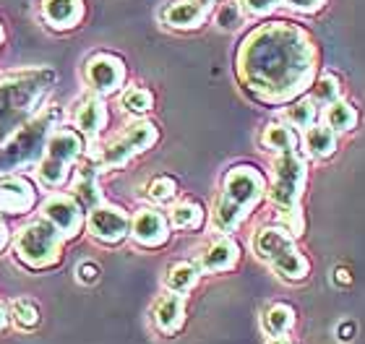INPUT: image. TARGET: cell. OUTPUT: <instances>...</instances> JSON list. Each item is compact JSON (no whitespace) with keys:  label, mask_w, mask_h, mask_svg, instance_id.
Segmentation results:
<instances>
[{"label":"cell","mask_w":365,"mask_h":344,"mask_svg":"<svg viewBox=\"0 0 365 344\" xmlns=\"http://www.w3.org/2000/svg\"><path fill=\"white\" fill-rule=\"evenodd\" d=\"M316 45L311 34L289 21L264 24L243 39L235 71L240 84L267 105L303 97L316 81Z\"/></svg>","instance_id":"6da1fadb"},{"label":"cell","mask_w":365,"mask_h":344,"mask_svg":"<svg viewBox=\"0 0 365 344\" xmlns=\"http://www.w3.org/2000/svg\"><path fill=\"white\" fill-rule=\"evenodd\" d=\"M55 81L58 73L47 66L11 71L0 76V144L42 110Z\"/></svg>","instance_id":"7a4b0ae2"},{"label":"cell","mask_w":365,"mask_h":344,"mask_svg":"<svg viewBox=\"0 0 365 344\" xmlns=\"http://www.w3.org/2000/svg\"><path fill=\"white\" fill-rule=\"evenodd\" d=\"M269 185L267 177L251 165H237L230 167L227 175L222 177V193L214 201L212 224L217 232L230 235L248 219L253 209L259 207L261 199L267 196Z\"/></svg>","instance_id":"3957f363"},{"label":"cell","mask_w":365,"mask_h":344,"mask_svg":"<svg viewBox=\"0 0 365 344\" xmlns=\"http://www.w3.org/2000/svg\"><path fill=\"white\" fill-rule=\"evenodd\" d=\"M61 120V110L50 105L42 108L31 120H26L21 128H16L11 136L0 144V177L14 175L19 170H26L29 165H37L47 149V141L53 136Z\"/></svg>","instance_id":"277c9868"},{"label":"cell","mask_w":365,"mask_h":344,"mask_svg":"<svg viewBox=\"0 0 365 344\" xmlns=\"http://www.w3.org/2000/svg\"><path fill=\"white\" fill-rule=\"evenodd\" d=\"M308 177V165L297 154V149L277 154L272 165V188L269 199L282 212V219L292 235H303V217H300V196Z\"/></svg>","instance_id":"5b68a950"},{"label":"cell","mask_w":365,"mask_h":344,"mask_svg":"<svg viewBox=\"0 0 365 344\" xmlns=\"http://www.w3.org/2000/svg\"><path fill=\"white\" fill-rule=\"evenodd\" d=\"M63 243L66 240L53 224L47 219H37V222L24 224L19 229L14 240V256L21 266L31 269V271H45V269L61 264Z\"/></svg>","instance_id":"8992f818"},{"label":"cell","mask_w":365,"mask_h":344,"mask_svg":"<svg viewBox=\"0 0 365 344\" xmlns=\"http://www.w3.org/2000/svg\"><path fill=\"white\" fill-rule=\"evenodd\" d=\"M84 149V136L76 128H63V125L55 128L50 141H47L42 160L37 162L39 183L47 185V188H61V185L68 183L71 170L81 160Z\"/></svg>","instance_id":"52a82bcc"},{"label":"cell","mask_w":365,"mask_h":344,"mask_svg":"<svg viewBox=\"0 0 365 344\" xmlns=\"http://www.w3.org/2000/svg\"><path fill=\"white\" fill-rule=\"evenodd\" d=\"M160 138V130L152 120H133L130 125L118 133V136L105 144V149L99 152L97 162L102 170H120L123 165H128L133 157L149 152Z\"/></svg>","instance_id":"ba28073f"},{"label":"cell","mask_w":365,"mask_h":344,"mask_svg":"<svg viewBox=\"0 0 365 344\" xmlns=\"http://www.w3.org/2000/svg\"><path fill=\"white\" fill-rule=\"evenodd\" d=\"M84 81L91 94L110 97L125 84V63L113 53L91 55L84 66Z\"/></svg>","instance_id":"9c48e42d"},{"label":"cell","mask_w":365,"mask_h":344,"mask_svg":"<svg viewBox=\"0 0 365 344\" xmlns=\"http://www.w3.org/2000/svg\"><path fill=\"white\" fill-rule=\"evenodd\" d=\"M86 232L102 245H118L130 237V217L120 207L99 204L86 214Z\"/></svg>","instance_id":"30bf717a"},{"label":"cell","mask_w":365,"mask_h":344,"mask_svg":"<svg viewBox=\"0 0 365 344\" xmlns=\"http://www.w3.org/2000/svg\"><path fill=\"white\" fill-rule=\"evenodd\" d=\"M42 219L53 224L61 232L63 240H73V237L84 229V209L71 193H53L42 201Z\"/></svg>","instance_id":"8fae6325"},{"label":"cell","mask_w":365,"mask_h":344,"mask_svg":"<svg viewBox=\"0 0 365 344\" xmlns=\"http://www.w3.org/2000/svg\"><path fill=\"white\" fill-rule=\"evenodd\" d=\"M37 204V191L26 177L6 175L0 177V214L24 217Z\"/></svg>","instance_id":"7c38bea8"},{"label":"cell","mask_w":365,"mask_h":344,"mask_svg":"<svg viewBox=\"0 0 365 344\" xmlns=\"http://www.w3.org/2000/svg\"><path fill=\"white\" fill-rule=\"evenodd\" d=\"M130 237L141 248H162L170 240L168 217L157 209H138L130 219Z\"/></svg>","instance_id":"4fadbf2b"},{"label":"cell","mask_w":365,"mask_h":344,"mask_svg":"<svg viewBox=\"0 0 365 344\" xmlns=\"http://www.w3.org/2000/svg\"><path fill=\"white\" fill-rule=\"evenodd\" d=\"M237 261H240V248H237V243L230 235H220V237H214L212 243L198 253L196 264L206 274H222V271L235 269Z\"/></svg>","instance_id":"5bb4252c"},{"label":"cell","mask_w":365,"mask_h":344,"mask_svg":"<svg viewBox=\"0 0 365 344\" xmlns=\"http://www.w3.org/2000/svg\"><path fill=\"white\" fill-rule=\"evenodd\" d=\"M152 321L157 326L160 334L165 337H173L182 329L185 323V295H178V292H165L157 298L152 308Z\"/></svg>","instance_id":"9a60e30c"},{"label":"cell","mask_w":365,"mask_h":344,"mask_svg":"<svg viewBox=\"0 0 365 344\" xmlns=\"http://www.w3.org/2000/svg\"><path fill=\"white\" fill-rule=\"evenodd\" d=\"M73 125H76L81 136L97 138L107 125V108L102 97L89 94L84 100H78L76 108H73Z\"/></svg>","instance_id":"2e32d148"},{"label":"cell","mask_w":365,"mask_h":344,"mask_svg":"<svg viewBox=\"0 0 365 344\" xmlns=\"http://www.w3.org/2000/svg\"><path fill=\"white\" fill-rule=\"evenodd\" d=\"M206 14H209V8H204L196 0H173L162 11V21L170 29L190 31V29H198L206 21Z\"/></svg>","instance_id":"e0dca14e"},{"label":"cell","mask_w":365,"mask_h":344,"mask_svg":"<svg viewBox=\"0 0 365 344\" xmlns=\"http://www.w3.org/2000/svg\"><path fill=\"white\" fill-rule=\"evenodd\" d=\"M292 245H295V235L287 227H264L253 235V253L267 264L279 259L282 253Z\"/></svg>","instance_id":"ac0fdd59"},{"label":"cell","mask_w":365,"mask_h":344,"mask_svg":"<svg viewBox=\"0 0 365 344\" xmlns=\"http://www.w3.org/2000/svg\"><path fill=\"white\" fill-rule=\"evenodd\" d=\"M42 19L53 29H73L84 19V0H42Z\"/></svg>","instance_id":"d6986e66"},{"label":"cell","mask_w":365,"mask_h":344,"mask_svg":"<svg viewBox=\"0 0 365 344\" xmlns=\"http://www.w3.org/2000/svg\"><path fill=\"white\" fill-rule=\"evenodd\" d=\"M99 172H102V167H99L97 157L89 154L84 160V165H81V170H78L76 185H73V196H76V201L81 204L84 212H89V209L102 204V193H99V185H97Z\"/></svg>","instance_id":"ffe728a7"},{"label":"cell","mask_w":365,"mask_h":344,"mask_svg":"<svg viewBox=\"0 0 365 344\" xmlns=\"http://www.w3.org/2000/svg\"><path fill=\"white\" fill-rule=\"evenodd\" d=\"M295 326V311L287 303H274L261 316V329L269 339H284Z\"/></svg>","instance_id":"44dd1931"},{"label":"cell","mask_w":365,"mask_h":344,"mask_svg":"<svg viewBox=\"0 0 365 344\" xmlns=\"http://www.w3.org/2000/svg\"><path fill=\"white\" fill-rule=\"evenodd\" d=\"M303 146L305 154L313 160H329L336 152V133L329 125H316L303 130Z\"/></svg>","instance_id":"7402d4cb"},{"label":"cell","mask_w":365,"mask_h":344,"mask_svg":"<svg viewBox=\"0 0 365 344\" xmlns=\"http://www.w3.org/2000/svg\"><path fill=\"white\" fill-rule=\"evenodd\" d=\"M198 279H201L198 264H193V261H178V264H173L168 269V274H165V287L170 292H178V295H188L198 284Z\"/></svg>","instance_id":"603a6c76"},{"label":"cell","mask_w":365,"mask_h":344,"mask_svg":"<svg viewBox=\"0 0 365 344\" xmlns=\"http://www.w3.org/2000/svg\"><path fill=\"white\" fill-rule=\"evenodd\" d=\"M261 146L274 154L292 152L297 149V133L289 123H269L267 128L261 130Z\"/></svg>","instance_id":"cb8c5ba5"},{"label":"cell","mask_w":365,"mask_h":344,"mask_svg":"<svg viewBox=\"0 0 365 344\" xmlns=\"http://www.w3.org/2000/svg\"><path fill=\"white\" fill-rule=\"evenodd\" d=\"M8 318L21 331H31L37 329L39 321H42V311L31 298H14L8 303Z\"/></svg>","instance_id":"d4e9b609"},{"label":"cell","mask_w":365,"mask_h":344,"mask_svg":"<svg viewBox=\"0 0 365 344\" xmlns=\"http://www.w3.org/2000/svg\"><path fill=\"white\" fill-rule=\"evenodd\" d=\"M201 224H204V209L196 201H180L170 209V227L190 232V229H198Z\"/></svg>","instance_id":"484cf974"},{"label":"cell","mask_w":365,"mask_h":344,"mask_svg":"<svg viewBox=\"0 0 365 344\" xmlns=\"http://www.w3.org/2000/svg\"><path fill=\"white\" fill-rule=\"evenodd\" d=\"M327 125L334 130L336 136H339V133H350V130L358 125V110L344 100L331 102L327 108Z\"/></svg>","instance_id":"4316f807"},{"label":"cell","mask_w":365,"mask_h":344,"mask_svg":"<svg viewBox=\"0 0 365 344\" xmlns=\"http://www.w3.org/2000/svg\"><path fill=\"white\" fill-rule=\"evenodd\" d=\"M316 115H319V108L313 97H297V100L289 102V108H284V120L292 125V128H311L316 123Z\"/></svg>","instance_id":"83f0119b"},{"label":"cell","mask_w":365,"mask_h":344,"mask_svg":"<svg viewBox=\"0 0 365 344\" xmlns=\"http://www.w3.org/2000/svg\"><path fill=\"white\" fill-rule=\"evenodd\" d=\"M120 108L128 115L141 118V115L154 110V94L149 92V89H144V86H128V89L120 94Z\"/></svg>","instance_id":"f1b7e54d"},{"label":"cell","mask_w":365,"mask_h":344,"mask_svg":"<svg viewBox=\"0 0 365 344\" xmlns=\"http://www.w3.org/2000/svg\"><path fill=\"white\" fill-rule=\"evenodd\" d=\"M311 97L316 105H331V102L342 100V84H339V78L331 76V73H321L316 76L311 86Z\"/></svg>","instance_id":"f546056e"},{"label":"cell","mask_w":365,"mask_h":344,"mask_svg":"<svg viewBox=\"0 0 365 344\" xmlns=\"http://www.w3.org/2000/svg\"><path fill=\"white\" fill-rule=\"evenodd\" d=\"M146 196H149L154 204H170V201H175V196H178L175 177H170V175L154 177L152 183L146 185Z\"/></svg>","instance_id":"4dcf8cb0"},{"label":"cell","mask_w":365,"mask_h":344,"mask_svg":"<svg viewBox=\"0 0 365 344\" xmlns=\"http://www.w3.org/2000/svg\"><path fill=\"white\" fill-rule=\"evenodd\" d=\"M214 21H217V26L225 29V31L237 29V26L243 24V8H240V3H237V0H227V3H222L220 11H217V16H214Z\"/></svg>","instance_id":"1f68e13d"},{"label":"cell","mask_w":365,"mask_h":344,"mask_svg":"<svg viewBox=\"0 0 365 344\" xmlns=\"http://www.w3.org/2000/svg\"><path fill=\"white\" fill-rule=\"evenodd\" d=\"M243 14L248 16H269L274 8L279 6V0H237Z\"/></svg>","instance_id":"d6a6232c"},{"label":"cell","mask_w":365,"mask_h":344,"mask_svg":"<svg viewBox=\"0 0 365 344\" xmlns=\"http://www.w3.org/2000/svg\"><path fill=\"white\" fill-rule=\"evenodd\" d=\"M76 279L78 284H97L99 282V266L94 261H81L76 266Z\"/></svg>","instance_id":"836d02e7"},{"label":"cell","mask_w":365,"mask_h":344,"mask_svg":"<svg viewBox=\"0 0 365 344\" xmlns=\"http://www.w3.org/2000/svg\"><path fill=\"white\" fill-rule=\"evenodd\" d=\"M282 3L292 8V11H297V14H316L319 8H324L327 0H282Z\"/></svg>","instance_id":"e575fe53"},{"label":"cell","mask_w":365,"mask_h":344,"mask_svg":"<svg viewBox=\"0 0 365 344\" xmlns=\"http://www.w3.org/2000/svg\"><path fill=\"white\" fill-rule=\"evenodd\" d=\"M8 243H11V229H8L6 219H3V214H0V253L6 251Z\"/></svg>","instance_id":"d590c367"},{"label":"cell","mask_w":365,"mask_h":344,"mask_svg":"<svg viewBox=\"0 0 365 344\" xmlns=\"http://www.w3.org/2000/svg\"><path fill=\"white\" fill-rule=\"evenodd\" d=\"M8 323H11V318H8V308L0 306V331H6Z\"/></svg>","instance_id":"8d00e7d4"},{"label":"cell","mask_w":365,"mask_h":344,"mask_svg":"<svg viewBox=\"0 0 365 344\" xmlns=\"http://www.w3.org/2000/svg\"><path fill=\"white\" fill-rule=\"evenodd\" d=\"M196 3H201V6H204V8H212L214 3H217V0H196Z\"/></svg>","instance_id":"74e56055"},{"label":"cell","mask_w":365,"mask_h":344,"mask_svg":"<svg viewBox=\"0 0 365 344\" xmlns=\"http://www.w3.org/2000/svg\"><path fill=\"white\" fill-rule=\"evenodd\" d=\"M269 344H292V342H287V339H272Z\"/></svg>","instance_id":"f35d334b"},{"label":"cell","mask_w":365,"mask_h":344,"mask_svg":"<svg viewBox=\"0 0 365 344\" xmlns=\"http://www.w3.org/2000/svg\"><path fill=\"white\" fill-rule=\"evenodd\" d=\"M0 45H3V26H0Z\"/></svg>","instance_id":"ab89813d"}]
</instances>
